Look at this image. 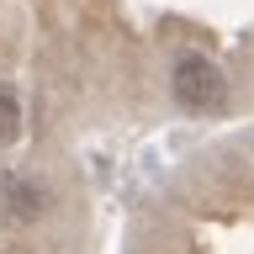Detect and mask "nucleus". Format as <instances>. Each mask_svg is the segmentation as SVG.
<instances>
[{"label":"nucleus","mask_w":254,"mask_h":254,"mask_svg":"<svg viewBox=\"0 0 254 254\" xmlns=\"http://www.w3.org/2000/svg\"><path fill=\"white\" fill-rule=\"evenodd\" d=\"M170 90H175V101L186 111H217L228 79H222V69L206 53H180L175 59V74H170Z\"/></svg>","instance_id":"1"},{"label":"nucleus","mask_w":254,"mask_h":254,"mask_svg":"<svg viewBox=\"0 0 254 254\" xmlns=\"http://www.w3.org/2000/svg\"><path fill=\"white\" fill-rule=\"evenodd\" d=\"M0 217H11V222L43 217V190L32 186V180H21V175H5L0 180Z\"/></svg>","instance_id":"2"},{"label":"nucleus","mask_w":254,"mask_h":254,"mask_svg":"<svg viewBox=\"0 0 254 254\" xmlns=\"http://www.w3.org/2000/svg\"><path fill=\"white\" fill-rule=\"evenodd\" d=\"M16 132H21V101L11 85H0V138H16Z\"/></svg>","instance_id":"3"}]
</instances>
